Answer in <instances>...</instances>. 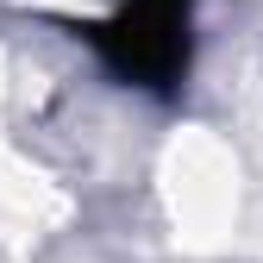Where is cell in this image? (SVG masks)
Returning <instances> with one entry per match:
<instances>
[{
	"instance_id": "obj_1",
	"label": "cell",
	"mask_w": 263,
	"mask_h": 263,
	"mask_svg": "<svg viewBox=\"0 0 263 263\" xmlns=\"http://www.w3.org/2000/svg\"><path fill=\"white\" fill-rule=\"evenodd\" d=\"M188 13L194 0H125L113 19L88 25V44L119 82L176 94V82L188 76Z\"/></svg>"
}]
</instances>
